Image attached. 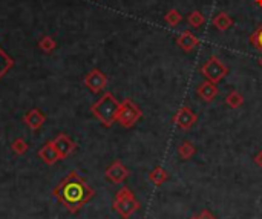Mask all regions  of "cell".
Here are the masks:
<instances>
[{
	"label": "cell",
	"instance_id": "cell-1",
	"mask_svg": "<svg viewBox=\"0 0 262 219\" xmlns=\"http://www.w3.org/2000/svg\"><path fill=\"white\" fill-rule=\"evenodd\" d=\"M54 196L61 203L69 213H78L80 209L94 198V190L88 186L86 180L77 170H71L55 187Z\"/></svg>",
	"mask_w": 262,
	"mask_h": 219
},
{
	"label": "cell",
	"instance_id": "cell-2",
	"mask_svg": "<svg viewBox=\"0 0 262 219\" xmlns=\"http://www.w3.org/2000/svg\"><path fill=\"white\" fill-rule=\"evenodd\" d=\"M118 107H120V103L114 97V94L104 92L101 95V98H98L91 106V112L104 127H111L114 123H117Z\"/></svg>",
	"mask_w": 262,
	"mask_h": 219
},
{
	"label": "cell",
	"instance_id": "cell-3",
	"mask_svg": "<svg viewBox=\"0 0 262 219\" xmlns=\"http://www.w3.org/2000/svg\"><path fill=\"white\" fill-rule=\"evenodd\" d=\"M112 207L121 218L129 219L140 209V203L135 200V195L132 193L130 189L123 187L117 192L115 200L112 203Z\"/></svg>",
	"mask_w": 262,
	"mask_h": 219
},
{
	"label": "cell",
	"instance_id": "cell-4",
	"mask_svg": "<svg viewBox=\"0 0 262 219\" xmlns=\"http://www.w3.org/2000/svg\"><path fill=\"white\" fill-rule=\"evenodd\" d=\"M143 118V111L129 98L120 103L118 114H117V123L126 129L134 127L140 120Z\"/></svg>",
	"mask_w": 262,
	"mask_h": 219
},
{
	"label": "cell",
	"instance_id": "cell-5",
	"mask_svg": "<svg viewBox=\"0 0 262 219\" xmlns=\"http://www.w3.org/2000/svg\"><path fill=\"white\" fill-rule=\"evenodd\" d=\"M201 74L206 77V80L212 81V83H220L221 80H224L229 74V68L221 61V58H218L216 55H212L203 66H201Z\"/></svg>",
	"mask_w": 262,
	"mask_h": 219
},
{
	"label": "cell",
	"instance_id": "cell-6",
	"mask_svg": "<svg viewBox=\"0 0 262 219\" xmlns=\"http://www.w3.org/2000/svg\"><path fill=\"white\" fill-rule=\"evenodd\" d=\"M84 86L94 92V94H100L101 91H104V87L107 86V77L100 71V69H92L91 72H88V75L84 77Z\"/></svg>",
	"mask_w": 262,
	"mask_h": 219
},
{
	"label": "cell",
	"instance_id": "cell-7",
	"mask_svg": "<svg viewBox=\"0 0 262 219\" xmlns=\"http://www.w3.org/2000/svg\"><path fill=\"white\" fill-rule=\"evenodd\" d=\"M198 121V115L187 106H183L175 115H173V123L177 124V127H180L181 130H189L195 126V123Z\"/></svg>",
	"mask_w": 262,
	"mask_h": 219
},
{
	"label": "cell",
	"instance_id": "cell-8",
	"mask_svg": "<svg viewBox=\"0 0 262 219\" xmlns=\"http://www.w3.org/2000/svg\"><path fill=\"white\" fill-rule=\"evenodd\" d=\"M130 175L129 169L120 161V160H115L104 172V177L107 181L114 183V184H121L127 177Z\"/></svg>",
	"mask_w": 262,
	"mask_h": 219
},
{
	"label": "cell",
	"instance_id": "cell-9",
	"mask_svg": "<svg viewBox=\"0 0 262 219\" xmlns=\"http://www.w3.org/2000/svg\"><path fill=\"white\" fill-rule=\"evenodd\" d=\"M52 143H54L55 149L58 150L61 160H64V158H68L69 155H72L74 150H75V147H77V144H75L66 134H58V135L52 140Z\"/></svg>",
	"mask_w": 262,
	"mask_h": 219
},
{
	"label": "cell",
	"instance_id": "cell-10",
	"mask_svg": "<svg viewBox=\"0 0 262 219\" xmlns=\"http://www.w3.org/2000/svg\"><path fill=\"white\" fill-rule=\"evenodd\" d=\"M220 94V89L216 86V83H212L209 80L201 81L196 87V95L200 97V100H203L204 103H212Z\"/></svg>",
	"mask_w": 262,
	"mask_h": 219
},
{
	"label": "cell",
	"instance_id": "cell-11",
	"mask_svg": "<svg viewBox=\"0 0 262 219\" xmlns=\"http://www.w3.org/2000/svg\"><path fill=\"white\" fill-rule=\"evenodd\" d=\"M200 38L192 32V31H189V29H186V31H183L180 35H178V38H177V45L184 51V52H192L196 46H200Z\"/></svg>",
	"mask_w": 262,
	"mask_h": 219
},
{
	"label": "cell",
	"instance_id": "cell-12",
	"mask_svg": "<svg viewBox=\"0 0 262 219\" xmlns=\"http://www.w3.org/2000/svg\"><path fill=\"white\" fill-rule=\"evenodd\" d=\"M38 157H40V158L43 160V163L48 164V166H54L57 161L61 160V157H60V154H58V150L55 149V146H54L52 141H48V143L38 150Z\"/></svg>",
	"mask_w": 262,
	"mask_h": 219
},
{
	"label": "cell",
	"instance_id": "cell-13",
	"mask_svg": "<svg viewBox=\"0 0 262 219\" xmlns=\"http://www.w3.org/2000/svg\"><path fill=\"white\" fill-rule=\"evenodd\" d=\"M23 121L26 123V126H28L31 130H38V129L45 124L46 117H45V114L40 112V109H31V111H28V112L25 114Z\"/></svg>",
	"mask_w": 262,
	"mask_h": 219
},
{
	"label": "cell",
	"instance_id": "cell-14",
	"mask_svg": "<svg viewBox=\"0 0 262 219\" xmlns=\"http://www.w3.org/2000/svg\"><path fill=\"white\" fill-rule=\"evenodd\" d=\"M212 23H213V26L218 29V31H221V32H226V31H229L232 26H233V18L227 14V12H224V11H220L215 17H213V20H212Z\"/></svg>",
	"mask_w": 262,
	"mask_h": 219
},
{
	"label": "cell",
	"instance_id": "cell-15",
	"mask_svg": "<svg viewBox=\"0 0 262 219\" xmlns=\"http://www.w3.org/2000/svg\"><path fill=\"white\" fill-rule=\"evenodd\" d=\"M167 178H169V175H167L166 169L161 167V166H157V167L149 173V181H150L152 184H155V186H163V184L167 181Z\"/></svg>",
	"mask_w": 262,
	"mask_h": 219
},
{
	"label": "cell",
	"instance_id": "cell-16",
	"mask_svg": "<svg viewBox=\"0 0 262 219\" xmlns=\"http://www.w3.org/2000/svg\"><path fill=\"white\" fill-rule=\"evenodd\" d=\"M226 104L230 107V109H238L244 104V97L241 92L238 91H230L226 97Z\"/></svg>",
	"mask_w": 262,
	"mask_h": 219
},
{
	"label": "cell",
	"instance_id": "cell-17",
	"mask_svg": "<svg viewBox=\"0 0 262 219\" xmlns=\"http://www.w3.org/2000/svg\"><path fill=\"white\" fill-rule=\"evenodd\" d=\"M195 154H196V147H195L190 141H184V143H181L180 147H178V157H180L183 161L190 160Z\"/></svg>",
	"mask_w": 262,
	"mask_h": 219
},
{
	"label": "cell",
	"instance_id": "cell-18",
	"mask_svg": "<svg viewBox=\"0 0 262 219\" xmlns=\"http://www.w3.org/2000/svg\"><path fill=\"white\" fill-rule=\"evenodd\" d=\"M14 66V58L9 57L2 48H0V80L8 74V71Z\"/></svg>",
	"mask_w": 262,
	"mask_h": 219
},
{
	"label": "cell",
	"instance_id": "cell-19",
	"mask_svg": "<svg viewBox=\"0 0 262 219\" xmlns=\"http://www.w3.org/2000/svg\"><path fill=\"white\" fill-rule=\"evenodd\" d=\"M187 23H189V26L190 28H193V29H198V28H201L204 23H206V17L203 15V12H200V11H192L189 15H187Z\"/></svg>",
	"mask_w": 262,
	"mask_h": 219
},
{
	"label": "cell",
	"instance_id": "cell-20",
	"mask_svg": "<svg viewBox=\"0 0 262 219\" xmlns=\"http://www.w3.org/2000/svg\"><path fill=\"white\" fill-rule=\"evenodd\" d=\"M181 20H183V15H181V12L178 11V9H175V8H172V9H169L167 12H166V15H164V21L169 25V26H178L180 23H181Z\"/></svg>",
	"mask_w": 262,
	"mask_h": 219
},
{
	"label": "cell",
	"instance_id": "cell-21",
	"mask_svg": "<svg viewBox=\"0 0 262 219\" xmlns=\"http://www.w3.org/2000/svg\"><path fill=\"white\" fill-rule=\"evenodd\" d=\"M55 46H57L55 40H54L52 37H49V35H43V37L38 40V48H40L45 54H51V52L55 49Z\"/></svg>",
	"mask_w": 262,
	"mask_h": 219
},
{
	"label": "cell",
	"instance_id": "cell-22",
	"mask_svg": "<svg viewBox=\"0 0 262 219\" xmlns=\"http://www.w3.org/2000/svg\"><path fill=\"white\" fill-rule=\"evenodd\" d=\"M11 149H12V152H14L15 155H23V154L28 152L29 146H28V143H26L23 138H15V140L12 141V144H11Z\"/></svg>",
	"mask_w": 262,
	"mask_h": 219
},
{
	"label": "cell",
	"instance_id": "cell-23",
	"mask_svg": "<svg viewBox=\"0 0 262 219\" xmlns=\"http://www.w3.org/2000/svg\"><path fill=\"white\" fill-rule=\"evenodd\" d=\"M250 43L256 48V51H259L262 54V23L256 28V31L250 35Z\"/></svg>",
	"mask_w": 262,
	"mask_h": 219
},
{
	"label": "cell",
	"instance_id": "cell-24",
	"mask_svg": "<svg viewBox=\"0 0 262 219\" xmlns=\"http://www.w3.org/2000/svg\"><path fill=\"white\" fill-rule=\"evenodd\" d=\"M198 219H216V216L212 212H209V210H203L201 215L198 216Z\"/></svg>",
	"mask_w": 262,
	"mask_h": 219
},
{
	"label": "cell",
	"instance_id": "cell-25",
	"mask_svg": "<svg viewBox=\"0 0 262 219\" xmlns=\"http://www.w3.org/2000/svg\"><path fill=\"white\" fill-rule=\"evenodd\" d=\"M253 161H255V164H256L259 169H262V149L259 150V152H258V155L253 158Z\"/></svg>",
	"mask_w": 262,
	"mask_h": 219
},
{
	"label": "cell",
	"instance_id": "cell-26",
	"mask_svg": "<svg viewBox=\"0 0 262 219\" xmlns=\"http://www.w3.org/2000/svg\"><path fill=\"white\" fill-rule=\"evenodd\" d=\"M255 2H256V5H258V6H261L262 8V0H255Z\"/></svg>",
	"mask_w": 262,
	"mask_h": 219
},
{
	"label": "cell",
	"instance_id": "cell-27",
	"mask_svg": "<svg viewBox=\"0 0 262 219\" xmlns=\"http://www.w3.org/2000/svg\"><path fill=\"white\" fill-rule=\"evenodd\" d=\"M189 219H198V216H192V218H189Z\"/></svg>",
	"mask_w": 262,
	"mask_h": 219
},
{
	"label": "cell",
	"instance_id": "cell-28",
	"mask_svg": "<svg viewBox=\"0 0 262 219\" xmlns=\"http://www.w3.org/2000/svg\"><path fill=\"white\" fill-rule=\"evenodd\" d=\"M261 66H262V58H261Z\"/></svg>",
	"mask_w": 262,
	"mask_h": 219
}]
</instances>
